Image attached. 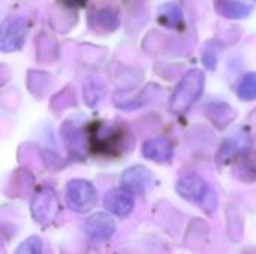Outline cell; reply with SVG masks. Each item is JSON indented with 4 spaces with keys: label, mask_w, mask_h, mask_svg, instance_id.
Listing matches in <instances>:
<instances>
[{
    "label": "cell",
    "mask_w": 256,
    "mask_h": 254,
    "mask_svg": "<svg viewBox=\"0 0 256 254\" xmlns=\"http://www.w3.org/2000/svg\"><path fill=\"white\" fill-rule=\"evenodd\" d=\"M32 216L39 225H50L56 220L58 211H60V204L56 192L52 189H42L39 190L30 205Z\"/></svg>",
    "instance_id": "8992f818"
},
{
    "label": "cell",
    "mask_w": 256,
    "mask_h": 254,
    "mask_svg": "<svg viewBox=\"0 0 256 254\" xmlns=\"http://www.w3.org/2000/svg\"><path fill=\"white\" fill-rule=\"evenodd\" d=\"M86 234L90 240L102 243L110 240L116 232V222L105 213H96L86 220Z\"/></svg>",
    "instance_id": "ba28073f"
},
{
    "label": "cell",
    "mask_w": 256,
    "mask_h": 254,
    "mask_svg": "<svg viewBox=\"0 0 256 254\" xmlns=\"http://www.w3.org/2000/svg\"><path fill=\"white\" fill-rule=\"evenodd\" d=\"M44 253V246H42V240L36 235L28 237L26 241H22L15 254H42Z\"/></svg>",
    "instance_id": "ac0fdd59"
},
{
    "label": "cell",
    "mask_w": 256,
    "mask_h": 254,
    "mask_svg": "<svg viewBox=\"0 0 256 254\" xmlns=\"http://www.w3.org/2000/svg\"><path fill=\"white\" fill-rule=\"evenodd\" d=\"M56 42L48 34H40L36 45V55L42 63H51L56 58Z\"/></svg>",
    "instance_id": "9a60e30c"
},
{
    "label": "cell",
    "mask_w": 256,
    "mask_h": 254,
    "mask_svg": "<svg viewBox=\"0 0 256 254\" xmlns=\"http://www.w3.org/2000/svg\"><path fill=\"white\" fill-rule=\"evenodd\" d=\"M206 114L219 129L226 127L236 118L234 109L226 103H212L207 106Z\"/></svg>",
    "instance_id": "4fadbf2b"
},
{
    "label": "cell",
    "mask_w": 256,
    "mask_h": 254,
    "mask_svg": "<svg viewBox=\"0 0 256 254\" xmlns=\"http://www.w3.org/2000/svg\"><path fill=\"white\" fill-rule=\"evenodd\" d=\"M142 156L148 160L166 163L171 162L174 156V148L171 142L165 138H154L142 145Z\"/></svg>",
    "instance_id": "30bf717a"
},
{
    "label": "cell",
    "mask_w": 256,
    "mask_h": 254,
    "mask_svg": "<svg viewBox=\"0 0 256 254\" xmlns=\"http://www.w3.org/2000/svg\"><path fill=\"white\" fill-rule=\"evenodd\" d=\"M237 94L243 99V100H254L256 99V73L250 72L246 73L237 87Z\"/></svg>",
    "instance_id": "e0dca14e"
},
{
    "label": "cell",
    "mask_w": 256,
    "mask_h": 254,
    "mask_svg": "<svg viewBox=\"0 0 256 254\" xmlns=\"http://www.w3.org/2000/svg\"><path fill=\"white\" fill-rule=\"evenodd\" d=\"M102 96V85H99L94 79L88 81L84 85V97L88 106H94Z\"/></svg>",
    "instance_id": "d6986e66"
},
{
    "label": "cell",
    "mask_w": 256,
    "mask_h": 254,
    "mask_svg": "<svg viewBox=\"0 0 256 254\" xmlns=\"http://www.w3.org/2000/svg\"><path fill=\"white\" fill-rule=\"evenodd\" d=\"M152 181H153V175L144 166H132L126 169L122 175L123 187L132 195H138V196H144L148 193L152 187Z\"/></svg>",
    "instance_id": "52a82bcc"
},
{
    "label": "cell",
    "mask_w": 256,
    "mask_h": 254,
    "mask_svg": "<svg viewBox=\"0 0 256 254\" xmlns=\"http://www.w3.org/2000/svg\"><path fill=\"white\" fill-rule=\"evenodd\" d=\"M88 24L93 30L98 31H114L120 21L117 12L112 7H100L88 15Z\"/></svg>",
    "instance_id": "8fae6325"
},
{
    "label": "cell",
    "mask_w": 256,
    "mask_h": 254,
    "mask_svg": "<svg viewBox=\"0 0 256 254\" xmlns=\"http://www.w3.org/2000/svg\"><path fill=\"white\" fill-rule=\"evenodd\" d=\"M176 190L183 199L200 205L207 213H213L214 208L218 207L216 196L212 192L210 186L207 184V181L202 177H200L196 174H188V175L182 177L177 181Z\"/></svg>",
    "instance_id": "3957f363"
},
{
    "label": "cell",
    "mask_w": 256,
    "mask_h": 254,
    "mask_svg": "<svg viewBox=\"0 0 256 254\" xmlns=\"http://www.w3.org/2000/svg\"><path fill=\"white\" fill-rule=\"evenodd\" d=\"M206 76L200 69L189 70L180 81V84L176 87L170 108L176 114H182L188 111L201 96L204 90Z\"/></svg>",
    "instance_id": "7a4b0ae2"
},
{
    "label": "cell",
    "mask_w": 256,
    "mask_h": 254,
    "mask_svg": "<svg viewBox=\"0 0 256 254\" xmlns=\"http://www.w3.org/2000/svg\"><path fill=\"white\" fill-rule=\"evenodd\" d=\"M243 159L238 163V177L248 183L256 180V151L242 156Z\"/></svg>",
    "instance_id": "2e32d148"
},
{
    "label": "cell",
    "mask_w": 256,
    "mask_h": 254,
    "mask_svg": "<svg viewBox=\"0 0 256 254\" xmlns=\"http://www.w3.org/2000/svg\"><path fill=\"white\" fill-rule=\"evenodd\" d=\"M28 78L34 79V82H33V81H28V85L38 84V85H36V88H34L32 93H34V94H38V96H42L44 90L46 88V85H48V82H50L48 76H46L44 72H33V70H30Z\"/></svg>",
    "instance_id": "ffe728a7"
},
{
    "label": "cell",
    "mask_w": 256,
    "mask_h": 254,
    "mask_svg": "<svg viewBox=\"0 0 256 254\" xmlns=\"http://www.w3.org/2000/svg\"><path fill=\"white\" fill-rule=\"evenodd\" d=\"M104 207L114 216L126 217L134 210L132 193L126 189H112L104 198Z\"/></svg>",
    "instance_id": "9c48e42d"
},
{
    "label": "cell",
    "mask_w": 256,
    "mask_h": 254,
    "mask_svg": "<svg viewBox=\"0 0 256 254\" xmlns=\"http://www.w3.org/2000/svg\"><path fill=\"white\" fill-rule=\"evenodd\" d=\"M202 60L206 63V66L208 69H214L218 64V52L214 51V48H212V43H207L204 52H202Z\"/></svg>",
    "instance_id": "44dd1931"
},
{
    "label": "cell",
    "mask_w": 256,
    "mask_h": 254,
    "mask_svg": "<svg viewBox=\"0 0 256 254\" xmlns=\"http://www.w3.org/2000/svg\"><path fill=\"white\" fill-rule=\"evenodd\" d=\"M159 21L166 27H180L183 24V12L176 3H165L159 9Z\"/></svg>",
    "instance_id": "5bb4252c"
},
{
    "label": "cell",
    "mask_w": 256,
    "mask_h": 254,
    "mask_svg": "<svg viewBox=\"0 0 256 254\" xmlns=\"http://www.w3.org/2000/svg\"><path fill=\"white\" fill-rule=\"evenodd\" d=\"M214 7L222 16L231 18V19L248 18L254 10L250 4L240 1V0H216Z\"/></svg>",
    "instance_id": "7c38bea8"
},
{
    "label": "cell",
    "mask_w": 256,
    "mask_h": 254,
    "mask_svg": "<svg viewBox=\"0 0 256 254\" xmlns=\"http://www.w3.org/2000/svg\"><path fill=\"white\" fill-rule=\"evenodd\" d=\"M64 199L68 207L80 214L92 211L96 205L98 193L93 184L84 180H72L66 186Z\"/></svg>",
    "instance_id": "277c9868"
},
{
    "label": "cell",
    "mask_w": 256,
    "mask_h": 254,
    "mask_svg": "<svg viewBox=\"0 0 256 254\" xmlns=\"http://www.w3.org/2000/svg\"><path fill=\"white\" fill-rule=\"evenodd\" d=\"M62 1L69 6H84L88 0H62Z\"/></svg>",
    "instance_id": "7402d4cb"
},
{
    "label": "cell",
    "mask_w": 256,
    "mask_h": 254,
    "mask_svg": "<svg viewBox=\"0 0 256 254\" xmlns=\"http://www.w3.org/2000/svg\"><path fill=\"white\" fill-rule=\"evenodd\" d=\"M28 30V21L26 16L14 15L3 21L2 24V36H0V48L3 52H10L24 43L26 34Z\"/></svg>",
    "instance_id": "5b68a950"
},
{
    "label": "cell",
    "mask_w": 256,
    "mask_h": 254,
    "mask_svg": "<svg viewBox=\"0 0 256 254\" xmlns=\"http://www.w3.org/2000/svg\"><path fill=\"white\" fill-rule=\"evenodd\" d=\"M88 142L94 153L105 156L122 154L128 144V135L120 126L94 123L88 129Z\"/></svg>",
    "instance_id": "6da1fadb"
}]
</instances>
